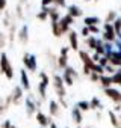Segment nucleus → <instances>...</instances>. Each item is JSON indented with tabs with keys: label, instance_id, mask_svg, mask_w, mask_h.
<instances>
[{
	"label": "nucleus",
	"instance_id": "1",
	"mask_svg": "<svg viewBox=\"0 0 121 128\" xmlns=\"http://www.w3.org/2000/svg\"><path fill=\"white\" fill-rule=\"evenodd\" d=\"M0 70H2V72H3L9 80H12V78H14V71H12L11 62H9V59H8V54H6V53H2V54H0Z\"/></svg>",
	"mask_w": 121,
	"mask_h": 128
},
{
	"label": "nucleus",
	"instance_id": "2",
	"mask_svg": "<svg viewBox=\"0 0 121 128\" xmlns=\"http://www.w3.org/2000/svg\"><path fill=\"white\" fill-rule=\"evenodd\" d=\"M53 84H54V90H56L57 96H59V98H65L67 92H65V83H64L62 77L57 76V74H54V77H53Z\"/></svg>",
	"mask_w": 121,
	"mask_h": 128
},
{
	"label": "nucleus",
	"instance_id": "3",
	"mask_svg": "<svg viewBox=\"0 0 121 128\" xmlns=\"http://www.w3.org/2000/svg\"><path fill=\"white\" fill-rule=\"evenodd\" d=\"M23 63H24V66H26V70H29V71H36V68H38V65H36V57L33 56V54H29V53H26L24 56H23Z\"/></svg>",
	"mask_w": 121,
	"mask_h": 128
},
{
	"label": "nucleus",
	"instance_id": "4",
	"mask_svg": "<svg viewBox=\"0 0 121 128\" xmlns=\"http://www.w3.org/2000/svg\"><path fill=\"white\" fill-rule=\"evenodd\" d=\"M103 41H107V42H113L115 41V30H113V26L110 23H104V27H103Z\"/></svg>",
	"mask_w": 121,
	"mask_h": 128
},
{
	"label": "nucleus",
	"instance_id": "5",
	"mask_svg": "<svg viewBox=\"0 0 121 128\" xmlns=\"http://www.w3.org/2000/svg\"><path fill=\"white\" fill-rule=\"evenodd\" d=\"M73 21H74V18L71 17V15H64L62 18H60L57 23H59V27H60V32L62 33H65V32H68V27L73 24Z\"/></svg>",
	"mask_w": 121,
	"mask_h": 128
},
{
	"label": "nucleus",
	"instance_id": "6",
	"mask_svg": "<svg viewBox=\"0 0 121 128\" xmlns=\"http://www.w3.org/2000/svg\"><path fill=\"white\" fill-rule=\"evenodd\" d=\"M107 56V59H109V63L112 66H121V53L116 50V51H110V53H107L106 54Z\"/></svg>",
	"mask_w": 121,
	"mask_h": 128
},
{
	"label": "nucleus",
	"instance_id": "7",
	"mask_svg": "<svg viewBox=\"0 0 121 128\" xmlns=\"http://www.w3.org/2000/svg\"><path fill=\"white\" fill-rule=\"evenodd\" d=\"M104 94H106L112 101H115L116 104H121V92H119V90H116V89H113V88H106V89H104Z\"/></svg>",
	"mask_w": 121,
	"mask_h": 128
},
{
	"label": "nucleus",
	"instance_id": "8",
	"mask_svg": "<svg viewBox=\"0 0 121 128\" xmlns=\"http://www.w3.org/2000/svg\"><path fill=\"white\" fill-rule=\"evenodd\" d=\"M68 41H70V48L71 50H79V36L74 30L68 32Z\"/></svg>",
	"mask_w": 121,
	"mask_h": 128
},
{
	"label": "nucleus",
	"instance_id": "9",
	"mask_svg": "<svg viewBox=\"0 0 121 128\" xmlns=\"http://www.w3.org/2000/svg\"><path fill=\"white\" fill-rule=\"evenodd\" d=\"M79 57H80V60L83 62V65H86V66H92L94 65V62H92V57L86 53V51H83V50H80L79 51Z\"/></svg>",
	"mask_w": 121,
	"mask_h": 128
},
{
	"label": "nucleus",
	"instance_id": "10",
	"mask_svg": "<svg viewBox=\"0 0 121 128\" xmlns=\"http://www.w3.org/2000/svg\"><path fill=\"white\" fill-rule=\"evenodd\" d=\"M20 78H21V88L24 90H29L30 89V82H29V77H27L26 70H20Z\"/></svg>",
	"mask_w": 121,
	"mask_h": 128
},
{
	"label": "nucleus",
	"instance_id": "11",
	"mask_svg": "<svg viewBox=\"0 0 121 128\" xmlns=\"http://www.w3.org/2000/svg\"><path fill=\"white\" fill-rule=\"evenodd\" d=\"M11 96H12V104H18V101H20L21 96H23V88H21V86H15V89H14V92L11 94Z\"/></svg>",
	"mask_w": 121,
	"mask_h": 128
},
{
	"label": "nucleus",
	"instance_id": "12",
	"mask_svg": "<svg viewBox=\"0 0 121 128\" xmlns=\"http://www.w3.org/2000/svg\"><path fill=\"white\" fill-rule=\"evenodd\" d=\"M71 118H73V120H74L77 125H80V124H82V120H83L82 110H80L79 107H74V108H73V112H71Z\"/></svg>",
	"mask_w": 121,
	"mask_h": 128
},
{
	"label": "nucleus",
	"instance_id": "13",
	"mask_svg": "<svg viewBox=\"0 0 121 128\" xmlns=\"http://www.w3.org/2000/svg\"><path fill=\"white\" fill-rule=\"evenodd\" d=\"M18 39H20V42H23V44H26V42L29 41V29H27V26H23V27L20 29V32H18Z\"/></svg>",
	"mask_w": 121,
	"mask_h": 128
},
{
	"label": "nucleus",
	"instance_id": "14",
	"mask_svg": "<svg viewBox=\"0 0 121 128\" xmlns=\"http://www.w3.org/2000/svg\"><path fill=\"white\" fill-rule=\"evenodd\" d=\"M83 14V11L79 8V6H76V5H70L68 6V15H71L73 18H77V17H80Z\"/></svg>",
	"mask_w": 121,
	"mask_h": 128
},
{
	"label": "nucleus",
	"instance_id": "15",
	"mask_svg": "<svg viewBox=\"0 0 121 128\" xmlns=\"http://www.w3.org/2000/svg\"><path fill=\"white\" fill-rule=\"evenodd\" d=\"M107 114H109V119H110L112 126H113V128H121V122H119V119L116 118L115 112H113V110H109V112H107Z\"/></svg>",
	"mask_w": 121,
	"mask_h": 128
},
{
	"label": "nucleus",
	"instance_id": "16",
	"mask_svg": "<svg viewBox=\"0 0 121 128\" xmlns=\"http://www.w3.org/2000/svg\"><path fill=\"white\" fill-rule=\"evenodd\" d=\"M36 120H38V124H39L41 126H47V125L50 124L48 118H47L44 113H41V112H38V113H36Z\"/></svg>",
	"mask_w": 121,
	"mask_h": 128
},
{
	"label": "nucleus",
	"instance_id": "17",
	"mask_svg": "<svg viewBox=\"0 0 121 128\" xmlns=\"http://www.w3.org/2000/svg\"><path fill=\"white\" fill-rule=\"evenodd\" d=\"M36 18H38L39 21L48 20V8H47V6H42V11H39V12L36 14Z\"/></svg>",
	"mask_w": 121,
	"mask_h": 128
},
{
	"label": "nucleus",
	"instance_id": "18",
	"mask_svg": "<svg viewBox=\"0 0 121 128\" xmlns=\"http://www.w3.org/2000/svg\"><path fill=\"white\" fill-rule=\"evenodd\" d=\"M57 66L62 68V70H65V68L68 66V57H67L65 54H60V56H59V59H57Z\"/></svg>",
	"mask_w": 121,
	"mask_h": 128
},
{
	"label": "nucleus",
	"instance_id": "19",
	"mask_svg": "<svg viewBox=\"0 0 121 128\" xmlns=\"http://www.w3.org/2000/svg\"><path fill=\"white\" fill-rule=\"evenodd\" d=\"M48 18H50V21H59L60 15L54 8H48Z\"/></svg>",
	"mask_w": 121,
	"mask_h": 128
},
{
	"label": "nucleus",
	"instance_id": "20",
	"mask_svg": "<svg viewBox=\"0 0 121 128\" xmlns=\"http://www.w3.org/2000/svg\"><path fill=\"white\" fill-rule=\"evenodd\" d=\"M62 80H64V83H65V86H73V84H74V78H73V76H71L70 72H67V71H64V76H62Z\"/></svg>",
	"mask_w": 121,
	"mask_h": 128
},
{
	"label": "nucleus",
	"instance_id": "21",
	"mask_svg": "<svg viewBox=\"0 0 121 128\" xmlns=\"http://www.w3.org/2000/svg\"><path fill=\"white\" fill-rule=\"evenodd\" d=\"M100 83H101V86L106 89V88H110V84H112V77H106V76H100V80H98Z\"/></svg>",
	"mask_w": 121,
	"mask_h": 128
},
{
	"label": "nucleus",
	"instance_id": "22",
	"mask_svg": "<svg viewBox=\"0 0 121 128\" xmlns=\"http://www.w3.org/2000/svg\"><path fill=\"white\" fill-rule=\"evenodd\" d=\"M26 106H27V114H32L38 107H36V104L32 101V98H27L26 100Z\"/></svg>",
	"mask_w": 121,
	"mask_h": 128
},
{
	"label": "nucleus",
	"instance_id": "23",
	"mask_svg": "<svg viewBox=\"0 0 121 128\" xmlns=\"http://www.w3.org/2000/svg\"><path fill=\"white\" fill-rule=\"evenodd\" d=\"M113 30H115V35L121 39V20L119 18H115V21H113Z\"/></svg>",
	"mask_w": 121,
	"mask_h": 128
},
{
	"label": "nucleus",
	"instance_id": "24",
	"mask_svg": "<svg viewBox=\"0 0 121 128\" xmlns=\"http://www.w3.org/2000/svg\"><path fill=\"white\" fill-rule=\"evenodd\" d=\"M83 23H85V26H91V24H100L101 21L98 17H86L83 20Z\"/></svg>",
	"mask_w": 121,
	"mask_h": 128
},
{
	"label": "nucleus",
	"instance_id": "25",
	"mask_svg": "<svg viewBox=\"0 0 121 128\" xmlns=\"http://www.w3.org/2000/svg\"><path fill=\"white\" fill-rule=\"evenodd\" d=\"M86 45L91 48V50H95V47H97V38L95 36H86Z\"/></svg>",
	"mask_w": 121,
	"mask_h": 128
},
{
	"label": "nucleus",
	"instance_id": "26",
	"mask_svg": "<svg viewBox=\"0 0 121 128\" xmlns=\"http://www.w3.org/2000/svg\"><path fill=\"white\" fill-rule=\"evenodd\" d=\"M89 106H91V108H98V110H101V108H104L103 106H101V102H100V100L97 98V96H94L91 101H89Z\"/></svg>",
	"mask_w": 121,
	"mask_h": 128
},
{
	"label": "nucleus",
	"instance_id": "27",
	"mask_svg": "<svg viewBox=\"0 0 121 128\" xmlns=\"http://www.w3.org/2000/svg\"><path fill=\"white\" fill-rule=\"evenodd\" d=\"M57 108H59V102L57 101H50V116H56L57 114Z\"/></svg>",
	"mask_w": 121,
	"mask_h": 128
},
{
	"label": "nucleus",
	"instance_id": "28",
	"mask_svg": "<svg viewBox=\"0 0 121 128\" xmlns=\"http://www.w3.org/2000/svg\"><path fill=\"white\" fill-rule=\"evenodd\" d=\"M51 32L54 36H60L62 32H60V27H59V23L57 21H51Z\"/></svg>",
	"mask_w": 121,
	"mask_h": 128
},
{
	"label": "nucleus",
	"instance_id": "29",
	"mask_svg": "<svg viewBox=\"0 0 121 128\" xmlns=\"http://www.w3.org/2000/svg\"><path fill=\"white\" fill-rule=\"evenodd\" d=\"M91 71H94V72H97V74L101 76V74L104 72V66H101L100 63H95V62H94V65L91 66Z\"/></svg>",
	"mask_w": 121,
	"mask_h": 128
},
{
	"label": "nucleus",
	"instance_id": "30",
	"mask_svg": "<svg viewBox=\"0 0 121 128\" xmlns=\"http://www.w3.org/2000/svg\"><path fill=\"white\" fill-rule=\"evenodd\" d=\"M77 107H79L82 112H88V110L91 108V106H89L88 101H79V102H77Z\"/></svg>",
	"mask_w": 121,
	"mask_h": 128
},
{
	"label": "nucleus",
	"instance_id": "31",
	"mask_svg": "<svg viewBox=\"0 0 121 128\" xmlns=\"http://www.w3.org/2000/svg\"><path fill=\"white\" fill-rule=\"evenodd\" d=\"M112 83L121 84V71H115V72L112 74Z\"/></svg>",
	"mask_w": 121,
	"mask_h": 128
},
{
	"label": "nucleus",
	"instance_id": "32",
	"mask_svg": "<svg viewBox=\"0 0 121 128\" xmlns=\"http://www.w3.org/2000/svg\"><path fill=\"white\" fill-rule=\"evenodd\" d=\"M115 18H116V11H109L107 12V17H106V23H113L115 21Z\"/></svg>",
	"mask_w": 121,
	"mask_h": 128
},
{
	"label": "nucleus",
	"instance_id": "33",
	"mask_svg": "<svg viewBox=\"0 0 121 128\" xmlns=\"http://www.w3.org/2000/svg\"><path fill=\"white\" fill-rule=\"evenodd\" d=\"M88 29H89L91 35H97V33H100V27H98V24H91V26H88Z\"/></svg>",
	"mask_w": 121,
	"mask_h": 128
},
{
	"label": "nucleus",
	"instance_id": "34",
	"mask_svg": "<svg viewBox=\"0 0 121 128\" xmlns=\"http://www.w3.org/2000/svg\"><path fill=\"white\" fill-rule=\"evenodd\" d=\"M39 78H41V83H42L44 86H48V82H50V80H48V76H47L45 72H41V74H39Z\"/></svg>",
	"mask_w": 121,
	"mask_h": 128
},
{
	"label": "nucleus",
	"instance_id": "35",
	"mask_svg": "<svg viewBox=\"0 0 121 128\" xmlns=\"http://www.w3.org/2000/svg\"><path fill=\"white\" fill-rule=\"evenodd\" d=\"M97 63H100V65H101V66H106V65H107V63H109V59H107V56H106V54H103V56L100 57V60H98Z\"/></svg>",
	"mask_w": 121,
	"mask_h": 128
},
{
	"label": "nucleus",
	"instance_id": "36",
	"mask_svg": "<svg viewBox=\"0 0 121 128\" xmlns=\"http://www.w3.org/2000/svg\"><path fill=\"white\" fill-rule=\"evenodd\" d=\"M89 78H91L92 82H98V80H100V74H97V72L91 71V74H89Z\"/></svg>",
	"mask_w": 121,
	"mask_h": 128
},
{
	"label": "nucleus",
	"instance_id": "37",
	"mask_svg": "<svg viewBox=\"0 0 121 128\" xmlns=\"http://www.w3.org/2000/svg\"><path fill=\"white\" fill-rule=\"evenodd\" d=\"M89 35H91V32H89L88 26H85V27L82 29V36H85V38H86V36H89Z\"/></svg>",
	"mask_w": 121,
	"mask_h": 128
},
{
	"label": "nucleus",
	"instance_id": "38",
	"mask_svg": "<svg viewBox=\"0 0 121 128\" xmlns=\"http://www.w3.org/2000/svg\"><path fill=\"white\" fill-rule=\"evenodd\" d=\"M54 5H56V6H59V8H62V6H65V0H56Z\"/></svg>",
	"mask_w": 121,
	"mask_h": 128
},
{
	"label": "nucleus",
	"instance_id": "39",
	"mask_svg": "<svg viewBox=\"0 0 121 128\" xmlns=\"http://www.w3.org/2000/svg\"><path fill=\"white\" fill-rule=\"evenodd\" d=\"M53 3V0H41V5L42 6H50Z\"/></svg>",
	"mask_w": 121,
	"mask_h": 128
},
{
	"label": "nucleus",
	"instance_id": "40",
	"mask_svg": "<svg viewBox=\"0 0 121 128\" xmlns=\"http://www.w3.org/2000/svg\"><path fill=\"white\" fill-rule=\"evenodd\" d=\"M11 126H12L11 120H5V122H3V125H2V128H11Z\"/></svg>",
	"mask_w": 121,
	"mask_h": 128
},
{
	"label": "nucleus",
	"instance_id": "41",
	"mask_svg": "<svg viewBox=\"0 0 121 128\" xmlns=\"http://www.w3.org/2000/svg\"><path fill=\"white\" fill-rule=\"evenodd\" d=\"M6 8V0H0V11H5Z\"/></svg>",
	"mask_w": 121,
	"mask_h": 128
},
{
	"label": "nucleus",
	"instance_id": "42",
	"mask_svg": "<svg viewBox=\"0 0 121 128\" xmlns=\"http://www.w3.org/2000/svg\"><path fill=\"white\" fill-rule=\"evenodd\" d=\"M3 44H5V35H3L2 32H0V48L3 47Z\"/></svg>",
	"mask_w": 121,
	"mask_h": 128
},
{
	"label": "nucleus",
	"instance_id": "43",
	"mask_svg": "<svg viewBox=\"0 0 121 128\" xmlns=\"http://www.w3.org/2000/svg\"><path fill=\"white\" fill-rule=\"evenodd\" d=\"M68 51H70V47H64V48H60V54H68Z\"/></svg>",
	"mask_w": 121,
	"mask_h": 128
},
{
	"label": "nucleus",
	"instance_id": "44",
	"mask_svg": "<svg viewBox=\"0 0 121 128\" xmlns=\"http://www.w3.org/2000/svg\"><path fill=\"white\" fill-rule=\"evenodd\" d=\"M100 57H101V56H100V54H97V53H95V54H94V56H92V62H95V63H97V62H98V60H100Z\"/></svg>",
	"mask_w": 121,
	"mask_h": 128
},
{
	"label": "nucleus",
	"instance_id": "45",
	"mask_svg": "<svg viewBox=\"0 0 121 128\" xmlns=\"http://www.w3.org/2000/svg\"><path fill=\"white\" fill-rule=\"evenodd\" d=\"M119 110H121V104H116L115 106V112H119Z\"/></svg>",
	"mask_w": 121,
	"mask_h": 128
},
{
	"label": "nucleus",
	"instance_id": "46",
	"mask_svg": "<svg viewBox=\"0 0 121 128\" xmlns=\"http://www.w3.org/2000/svg\"><path fill=\"white\" fill-rule=\"evenodd\" d=\"M48 125H50V128H57V125H56V124H54V122H50V124H48Z\"/></svg>",
	"mask_w": 121,
	"mask_h": 128
},
{
	"label": "nucleus",
	"instance_id": "47",
	"mask_svg": "<svg viewBox=\"0 0 121 128\" xmlns=\"http://www.w3.org/2000/svg\"><path fill=\"white\" fill-rule=\"evenodd\" d=\"M116 47H118V51L121 53V42H118V44H116Z\"/></svg>",
	"mask_w": 121,
	"mask_h": 128
},
{
	"label": "nucleus",
	"instance_id": "48",
	"mask_svg": "<svg viewBox=\"0 0 121 128\" xmlns=\"http://www.w3.org/2000/svg\"><path fill=\"white\" fill-rule=\"evenodd\" d=\"M11 128H17V126H14V125H12V126H11Z\"/></svg>",
	"mask_w": 121,
	"mask_h": 128
},
{
	"label": "nucleus",
	"instance_id": "49",
	"mask_svg": "<svg viewBox=\"0 0 121 128\" xmlns=\"http://www.w3.org/2000/svg\"><path fill=\"white\" fill-rule=\"evenodd\" d=\"M85 2H89V0H85Z\"/></svg>",
	"mask_w": 121,
	"mask_h": 128
},
{
	"label": "nucleus",
	"instance_id": "50",
	"mask_svg": "<svg viewBox=\"0 0 121 128\" xmlns=\"http://www.w3.org/2000/svg\"><path fill=\"white\" fill-rule=\"evenodd\" d=\"M77 128H80V125H79V126H77Z\"/></svg>",
	"mask_w": 121,
	"mask_h": 128
},
{
	"label": "nucleus",
	"instance_id": "51",
	"mask_svg": "<svg viewBox=\"0 0 121 128\" xmlns=\"http://www.w3.org/2000/svg\"><path fill=\"white\" fill-rule=\"evenodd\" d=\"M95 2H97V0H95Z\"/></svg>",
	"mask_w": 121,
	"mask_h": 128
},
{
	"label": "nucleus",
	"instance_id": "52",
	"mask_svg": "<svg viewBox=\"0 0 121 128\" xmlns=\"http://www.w3.org/2000/svg\"><path fill=\"white\" fill-rule=\"evenodd\" d=\"M41 128H42V126H41Z\"/></svg>",
	"mask_w": 121,
	"mask_h": 128
}]
</instances>
